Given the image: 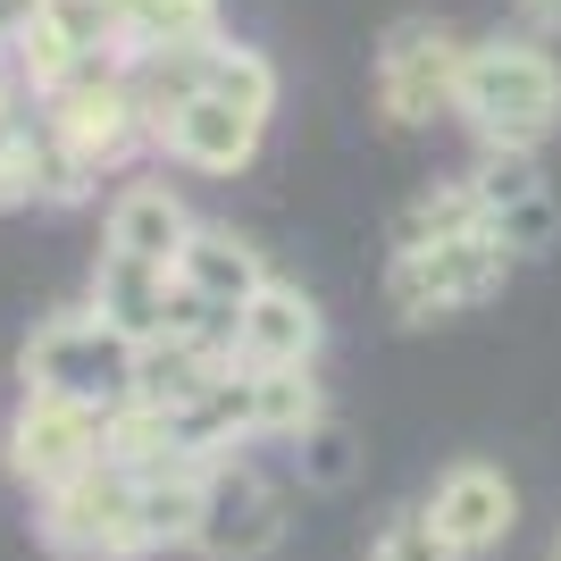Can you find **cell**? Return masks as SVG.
Listing matches in <instances>:
<instances>
[{"instance_id":"1","label":"cell","mask_w":561,"mask_h":561,"mask_svg":"<svg viewBox=\"0 0 561 561\" xmlns=\"http://www.w3.org/2000/svg\"><path fill=\"white\" fill-rule=\"evenodd\" d=\"M268 117H277V68H268V50L227 34L210 76L151 126V142H160L176 168H193V176H234V168H252Z\"/></svg>"},{"instance_id":"2","label":"cell","mask_w":561,"mask_h":561,"mask_svg":"<svg viewBox=\"0 0 561 561\" xmlns=\"http://www.w3.org/2000/svg\"><path fill=\"white\" fill-rule=\"evenodd\" d=\"M453 117L478 151H537L561 126V59L545 43H469Z\"/></svg>"},{"instance_id":"3","label":"cell","mask_w":561,"mask_h":561,"mask_svg":"<svg viewBox=\"0 0 561 561\" xmlns=\"http://www.w3.org/2000/svg\"><path fill=\"white\" fill-rule=\"evenodd\" d=\"M34 537L59 561H142V478L101 453L93 469L34 494Z\"/></svg>"},{"instance_id":"4","label":"cell","mask_w":561,"mask_h":561,"mask_svg":"<svg viewBox=\"0 0 561 561\" xmlns=\"http://www.w3.org/2000/svg\"><path fill=\"white\" fill-rule=\"evenodd\" d=\"M512 268L519 260L503 252L486 227L436 234V243H394V260H386V302H394L402 328H436V319H461V310L494 302Z\"/></svg>"},{"instance_id":"5","label":"cell","mask_w":561,"mask_h":561,"mask_svg":"<svg viewBox=\"0 0 561 561\" xmlns=\"http://www.w3.org/2000/svg\"><path fill=\"white\" fill-rule=\"evenodd\" d=\"M142 377V344L126 328H110L101 310H50L18 352V386L34 394H68V402H126Z\"/></svg>"},{"instance_id":"6","label":"cell","mask_w":561,"mask_h":561,"mask_svg":"<svg viewBox=\"0 0 561 561\" xmlns=\"http://www.w3.org/2000/svg\"><path fill=\"white\" fill-rule=\"evenodd\" d=\"M43 126L59 135V151H68V160H84L93 176H101V168H117L135 142H151L142 93H135V76H126V59H117V50L84 59L59 93H43Z\"/></svg>"},{"instance_id":"7","label":"cell","mask_w":561,"mask_h":561,"mask_svg":"<svg viewBox=\"0 0 561 561\" xmlns=\"http://www.w3.org/2000/svg\"><path fill=\"white\" fill-rule=\"evenodd\" d=\"M461 25L445 18H394L386 34H377V110H386V126H436V117H453V93H461Z\"/></svg>"},{"instance_id":"8","label":"cell","mask_w":561,"mask_h":561,"mask_svg":"<svg viewBox=\"0 0 561 561\" xmlns=\"http://www.w3.org/2000/svg\"><path fill=\"white\" fill-rule=\"evenodd\" d=\"M101 453H110V411H101V402H68V394H34V386H25L9 427H0V461H9V478H18L25 494L93 469Z\"/></svg>"},{"instance_id":"9","label":"cell","mask_w":561,"mask_h":561,"mask_svg":"<svg viewBox=\"0 0 561 561\" xmlns=\"http://www.w3.org/2000/svg\"><path fill=\"white\" fill-rule=\"evenodd\" d=\"M268 285V260L243 243L234 227H193L185 252H176V310H168V335H210L227 344L234 310Z\"/></svg>"},{"instance_id":"10","label":"cell","mask_w":561,"mask_h":561,"mask_svg":"<svg viewBox=\"0 0 561 561\" xmlns=\"http://www.w3.org/2000/svg\"><path fill=\"white\" fill-rule=\"evenodd\" d=\"M294 528V503L268 469H252L243 453L210 469V503H202V528H193V553L202 561H268Z\"/></svg>"},{"instance_id":"11","label":"cell","mask_w":561,"mask_h":561,"mask_svg":"<svg viewBox=\"0 0 561 561\" xmlns=\"http://www.w3.org/2000/svg\"><path fill=\"white\" fill-rule=\"evenodd\" d=\"M469 193H478V227L503 243L512 260H545L561 234V202L545 185L537 151H486L469 168Z\"/></svg>"},{"instance_id":"12","label":"cell","mask_w":561,"mask_h":561,"mask_svg":"<svg viewBox=\"0 0 561 561\" xmlns=\"http://www.w3.org/2000/svg\"><path fill=\"white\" fill-rule=\"evenodd\" d=\"M420 512L436 519V537H445V545H461V553H494V545L519 528V486L494 461H453V469H436V486H427Z\"/></svg>"},{"instance_id":"13","label":"cell","mask_w":561,"mask_h":561,"mask_svg":"<svg viewBox=\"0 0 561 561\" xmlns=\"http://www.w3.org/2000/svg\"><path fill=\"white\" fill-rule=\"evenodd\" d=\"M319 335H328L319 302H310L294 277H268L252 302L234 310L227 352L243 360V369H294V360H319Z\"/></svg>"},{"instance_id":"14","label":"cell","mask_w":561,"mask_h":561,"mask_svg":"<svg viewBox=\"0 0 561 561\" xmlns=\"http://www.w3.org/2000/svg\"><path fill=\"white\" fill-rule=\"evenodd\" d=\"M93 310L110 319V328H126L135 344H160V335H168V310H176V268H168V260L110 252V243H101V260H93Z\"/></svg>"},{"instance_id":"15","label":"cell","mask_w":561,"mask_h":561,"mask_svg":"<svg viewBox=\"0 0 561 561\" xmlns=\"http://www.w3.org/2000/svg\"><path fill=\"white\" fill-rule=\"evenodd\" d=\"M210 453H185L168 469H142V553H193L202 503H210Z\"/></svg>"},{"instance_id":"16","label":"cell","mask_w":561,"mask_h":561,"mask_svg":"<svg viewBox=\"0 0 561 561\" xmlns=\"http://www.w3.org/2000/svg\"><path fill=\"white\" fill-rule=\"evenodd\" d=\"M227 43V0H117V50H210Z\"/></svg>"},{"instance_id":"17","label":"cell","mask_w":561,"mask_h":561,"mask_svg":"<svg viewBox=\"0 0 561 561\" xmlns=\"http://www.w3.org/2000/svg\"><path fill=\"white\" fill-rule=\"evenodd\" d=\"M185 234H193V218H185V202H176L168 185H126L110 202L101 243H110V252H142V260H168V268H176Z\"/></svg>"},{"instance_id":"18","label":"cell","mask_w":561,"mask_h":561,"mask_svg":"<svg viewBox=\"0 0 561 561\" xmlns=\"http://www.w3.org/2000/svg\"><path fill=\"white\" fill-rule=\"evenodd\" d=\"M294 478L302 486H319V494H335V486H352V469H360V436H352L344 420H319V427H302L294 436Z\"/></svg>"},{"instance_id":"19","label":"cell","mask_w":561,"mask_h":561,"mask_svg":"<svg viewBox=\"0 0 561 561\" xmlns=\"http://www.w3.org/2000/svg\"><path fill=\"white\" fill-rule=\"evenodd\" d=\"M9 59H18V76L34 84V93H59V84H68V76L84 68V59H93V50H76V43H68V25H59V18L43 9V18L25 25L18 43H9Z\"/></svg>"},{"instance_id":"20","label":"cell","mask_w":561,"mask_h":561,"mask_svg":"<svg viewBox=\"0 0 561 561\" xmlns=\"http://www.w3.org/2000/svg\"><path fill=\"white\" fill-rule=\"evenodd\" d=\"M461 227H478V193H469V176H453V185H427L402 202L394 243H436V234H461Z\"/></svg>"},{"instance_id":"21","label":"cell","mask_w":561,"mask_h":561,"mask_svg":"<svg viewBox=\"0 0 561 561\" xmlns=\"http://www.w3.org/2000/svg\"><path fill=\"white\" fill-rule=\"evenodd\" d=\"M369 561H469V553L436 537V519H427V512H394L386 528H377Z\"/></svg>"},{"instance_id":"22","label":"cell","mask_w":561,"mask_h":561,"mask_svg":"<svg viewBox=\"0 0 561 561\" xmlns=\"http://www.w3.org/2000/svg\"><path fill=\"white\" fill-rule=\"evenodd\" d=\"M34 101H43V93H34V84L18 76V59L0 50V142L25 135V126H43V117H34Z\"/></svg>"},{"instance_id":"23","label":"cell","mask_w":561,"mask_h":561,"mask_svg":"<svg viewBox=\"0 0 561 561\" xmlns=\"http://www.w3.org/2000/svg\"><path fill=\"white\" fill-rule=\"evenodd\" d=\"M519 9H528L537 25H561V0H519Z\"/></svg>"},{"instance_id":"24","label":"cell","mask_w":561,"mask_h":561,"mask_svg":"<svg viewBox=\"0 0 561 561\" xmlns=\"http://www.w3.org/2000/svg\"><path fill=\"white\" fill-rule=\"evenodd\" d=\"M553 561H561V537H553Z\"/></svg>"}]
</instances>
